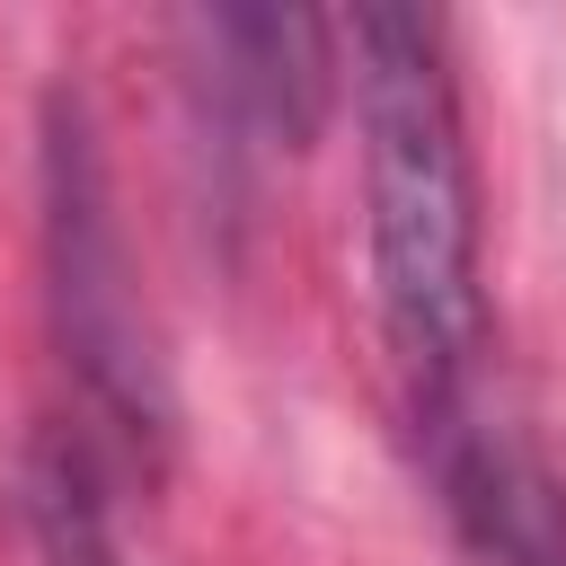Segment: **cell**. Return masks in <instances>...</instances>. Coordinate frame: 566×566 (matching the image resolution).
<instances>
[{
    "label": "cell",
    "mask_w": 566,
    "mask_h": 566,
    "mask_svg": "<svg viewBox=\"0 0 566 566\" xmlns=\"http://www.w3.org/2000/svg\"><path fill=\"white\" fill-rule=\"evenodd\" d=\"M354 133H363V221H371V301L389 363L416 416L451 407L486 380V283H478V168L460 124V80L442 18L424 9H354Z\"/></svg>",
    "instance_id": "1"
},
{
    "label": "cell",
    "mask_w": 566,
    "mask_h": 566,
    "mask_svg": "<svg viewBox=\"0 0 566 566\" xmlns=\"http://www.w3.org/2000/svg\"><path fill=\"white\" fill-rule=\"evenodd\" d=\"M44 274H53V327L62 354L88 389V407L142 451L168 433V389H159V354L142 327V292L115 239V203H106V168H97V133L71 97H53L44 115Z\"/></svg>",
    "instance_id": "2"
},
{
    "label": "cell",
    "mask_w": 566,
    "mask_h": 566,
    "mask_svg": "<svg viewBox=\"0 0 566 566\" xmlns=\"http://www.w3.org/2000/svg\"><path fill=\"white\" fill-rule=\"evenodd\" d=\"M416 433H424V460L442 478L460 539L486 566H566V469L539 451L531 424H513L486 398V380L416 416Z\"/></svg>",
    "instance_id": "3"
},
{
    "label": "cell",
    "mask_w": 566,
    "mask_h": 566,
    "mask_svg": "<svg viewBox=\"0 0 566 566\" xmlns=\"http://www.w3.org/2000/svg\"><path fill=\"white\" fill-rule=\"evenodd\" d=\"M203 44L221 53V88L283 142H310L318 124V97L336 80V53H345V27L336 18H310V9H212L195 18Z\"/></svg>",
    "instance_id": "4"
},
{
    "label": "cell",
    "mask_w": 566,
    "mask_h": 566,
    "mask_svg": "<svg viewBox=\"0 0 566 566\" xmlns=\"http://www.w3.org/2000/svg\"><path fill=\"white\" fill-rule=\"evenodd\" d=\"M18 513H27L35 566H124L106 469H97L88 433H71V424H35L27 433V451H18Z\"/></svg>",
    "instance_id": "5"
}]
</instances>
